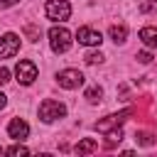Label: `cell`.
<instances>
[{
	"label": "cell",
	"mask_w": 157,
	"mask_h": 157,
	"mask_svg": "<svg viewBox=\"0 0 157 157\" xmlns=\"http://www.w3.org/2000/svg\"><path fill=\"white\" fill-rule=\"evenodd\" d=\"M25 34H27V39H29V42H37V39H39V34H42V29H39L37 25H25Z\"/></svg>",
	"instance_id": "cell-14"
},
{
	"label": "cell",
	"mask_w": 157,
	"mask_h": 157,
	"mask_svg": "<svg viewBox=\"0 0 157 157\" xmlns=\"http://www.w3.org/2000/svg\"><path fill=\"white\" fill-rule=\"evenodd\" d=\"M125 37H128V27H125V25H113V27H110V39H113L115 44L125 42Z\"/></svg>",
	"instance_id": "cell-12"
},
{
	"label": "cell",
	"mask_w": 157,
	"mask_h": 157,
	"mask_svg": "<svg viewBox=\"0 0 157 157\" xmlns=\"http://www.w3.org/2000/svg\"><path fill=\"white\" fill-rule=\"evenodd\" d=\"M140 39H142V44H147V47H157V29H155V27H142V29H140Z\"/></svg>",
	"instance_id": "cell-11"
},
{
	"label": "cell",
	"mask_w": 157,
	"mask_h": 157,
	"mask_svg": "<svg viewBox=\"0 0 157 157\" xmlns=\"http://www.w3.org/2000/svg\"><path fill=\"white\" fill-rule=\"evenodd\" d=\"M17 0H0V10H5V7H10V5H15Z\"/></svg>",
	"instance_id": "cell-21"
},
{
	"label": "cell",
	"mask_w": 157,
	"mask_h": 157,
	"mask_svg": "<svg viewBox=\"0 0 157 157\" xmlns=\"http://www.w3.org/2000/svg\"><path fill=\"white\" fill-rule=\"evenodd\" d=\"M44 12H47L49 20H69L71 17V5L66 0H49Z\"/></svg>",
	"instance_id": "cell-5"
},
{
	"label": "cell",
	"mask_w": 157,
	"mask_h": 157,
	"mask_svg": "<svg viewBox=\"0 0 157 157\" xmlns=\"http://www.w3.org/2000/svg\"><path fill=\"white\" fill-rule=\"evenodd\" d=\"M7 135H10L12 140H25V137L29 135V125H27L22 118H12L10 125H7Z\"/></svg>",
	"instance_id": "cell-9"
},
{
	"label": "cell",
	"mask_w": 157,
	"mask_h": 157,
	"mask_svg": "<svg viewBox=\"0 0 157 157\" xmlns=\"http://www.w3.org/2000/svg\"><path fill=\"white\" fill-rule=\"evenodd\" d=\"M98 150V142L93 140V137H83V140H78V145H76V152L78 155H91V152H96Z\"/></svg>",
	"instance_id": "cell-10"
},
{
	"label": "cell",
	"mask_w": 157,
	"mask_h": 157,
	"mask_svg": "<svg viewBox=\"0 0 157 157\" xmlns=\"http://www.w3.org/2000/svg\"><path fill=\"white\" fill-rule=\"evenodd\" d=\"M15 76H17V81H20L22 86H29V83L37 78V64L29 61V59L17 61V66H15Z\"/></svg>",
	"instance_id": "cell-4"
},
{
	"label": "cell",
	"mask_w": 157,
	"mask_h": 157,
	"mask_svg": "<svg viewBox=\"0 0 157 157\" xmlns=\"http://www.w3.org/2000/svg\"><path fill=\"white\" fill-rule=\"evenodd\" d=\"M101 96H103V91H101L98 86H91V88L86 91V96H83V98H86L88 103H96V101H101Z\"/></svg>",
	"instance_id": "cell-15"
},
{
	"label": "cell",
	"mask_w": 157,
	"mask_h": 157,
	"mask_svg": "<svg viewBox=\"0 0 157 157\" xmlns=\"http://www.w3.org/2000/svg\"><path fill=\"white\" fill-rule=\"evenodd\" d=\"M7 81H10V71H7L5 66H0V86H5Z\"/></svg>",
	"instance_id": "cell-20"
},
{
	"label": "cell",
	"mask_w": 157,
	"mask_h": 157,
	"mask_svg": "<svg viewBox=\"0 0 157 157\" xmlns=\"http://www.w3.org/2000/svg\"><path fill=\"white\" fill-rule=\"evenodd\" d=\"M49 42H52V49L56 54H61L71 47V32L66 27H52L49 29Z\"/></svg>",
	"instance_id": "cell-3"
},
{
	"label": "cell",
	"mask_w": 157,
	"mask_h": 157,
	"mask_svg": "<svg viewBox=\"0 0 157 157\" xmlns=\"http://www.w3.org/2000/svg\"><path fill=\"white\" fill-rule=\"evenodd\" d=\"M20 52V37L17 34H5L0 39V59H7V56H15Z\"/></svg>",
	"instance_id": "cell-8"
},
{
	"label": "cell",
	"mask_w": 157,
	"mask_h": 157,
	"mask_svg": "<svg viewBox=\"0 0 157 157\" xmlns=\"http://www.w3.org/2000/svg\"><path fill=\"white\" fill-rule=\"evenodd\" d=\"M135 142L142 145V147H150V145L157 142V137H155L152 132H135Z\"/></svg>",
	"instance_id": "cell-13"
},
{
	"label": "cell",
	"mask_w": 157,
	"mask_h": 157,
	"mask_svg": "<svg viewBox=\"0 0 157 157\" xmlns=\"http://www.w3.org/2000/svg\"><path fill=\"white\" fill-rule=\"evenodd\" d=\"M56 83H59L61 88H78V86L83 83V74H81L78 69H64V71H59Z\"/></svg>",
	"instance_id": "cell-6"
},
{
	"label": "cell",
	"mask_w": 157,
	"mask_h": 157,
	"mask_svg": "<svg viewBox=\"0 0 157 157\" xmlns=\"http://www.w3.org/2000/svg\"><path fill=\"white\" fill-rule=\"evenodd\" d=\"M135 113V108H125V110H120V113H113V115H105L103 120H98L93 128L98 130V132H110V130H115V128H120L130 115Z\"/></svg>",
	"instance_id": "cell-2"
},
{
	"label": "cell",
	"mask_w": 157,
	"mask_h": 157,
	"mask_svg": "<svg viewBox=\"0 0 157 157\" xmlns=\"http://www.w3.org/2000/svg\"><path fill=\"white\" fill-rule=\"evenodd\" d=\"M83 59H86V64H101L103 61V54L101 52H88Z\"/></svg>",
	"instance_id": "cell-16"
},
{
	"label": "cell",
	"mask_w": 157,
	"mask_h": 157,
	"mask_svg": "<svg viewBox=\"0 0 157 157\" xmlns=\"http://www.w3.org/2000/svg\"><path fill=\"white\" fill-rule=\"evenodd\" d=\"M137 61H140V64H150V61H152V54H150V52H140V54H137Z\"/></svg>",
	"instance_id": "cell-19"
},
{
	"label": "cell",
	"mask_w": 157,
	"mask_h": 157,
	"mask_svg": "<svg viewBox=\"0 0 157 157\" xmlns=\"http://www.w3.org/2000/svg\"><path fill=\"white\" fill-rule=\"evenodd\" d=\"M140 12H157V0H147L140 5Z\"/></svg>",
	"instance_id": "cell-18"
},
{
	"label": "cell",
	"mask_w": 157,
	"mask_h": 157,
	"mask_svg": "<svg viewBox=\"0 0 157 157\" xmlns=\"http://www.w3.org/2000/svg\"><path fill=\"white\" fill-rule=\"evenodd\" d=\"M64 115H66V105H64V103H59V101H54V98L42 101V105H39V118H42L44 123H54V120H59V118H64Z\"/></svg>",
	"instance_id": "cell-1"
},
{
	"label": "cell",
	"mask_w": 157,
	"mask_h": 157,
	"mask_svg": "<svg viewBox=\"0 0 157 157\" xmlns=\"http://www.w3.org/2000/svg\"><path fill=\"white\" fill-rule=\"evenodd\" d=\"M2 152H5V147H0V155H2Z\"/></svg>",
	"instance_id": "cell-23"
},
{
	"label": "cell",
	"mask_w": 157,
	"mask_h": 157,
	"mask_svg": "<svg viewBox=\"0 0 157 157\" xmlns=\"http://www.w3.org/2000/svg\"><path fill=\"white\" fill-rule=\"evenodd\" d=\"M5 152H7V155H27L29 150H27L25 145H12V147H7Z\"/></svg>",
	"instance_id": "cell-17"
},
{
	"label": "cell",
	"mask_w": 157,
	"mask_h": 157,
	"mask_svg": "<svg viewBox=\"0 0 157 157\" xmlns=\"http://www.w3.org/2000/svg\"><path fill=\"white\" fill-rule=\"evenodd\" d=\"M76 39H78L81 44H86V47H98V44L103 42L101 32L93 29V27H78V29H76Z\"/></svg>",
	"instance_id": "cell-7"
},
{
	"label": "cell",
	"mask_w": 157,
	"mask_h": 157,
	"mask_svg": "<svg viewBox=\"0 0 157 157\" xmlns=\"http://www.w3.org/2000/svg\"><path fill=\"white\" fill-rule=\"evenodd\" d=\"M5 98H7V96H5V93H0V108H5V103H7Z\"/></svg>",
	"instance_id": "cell-22"
}]
</instances>
